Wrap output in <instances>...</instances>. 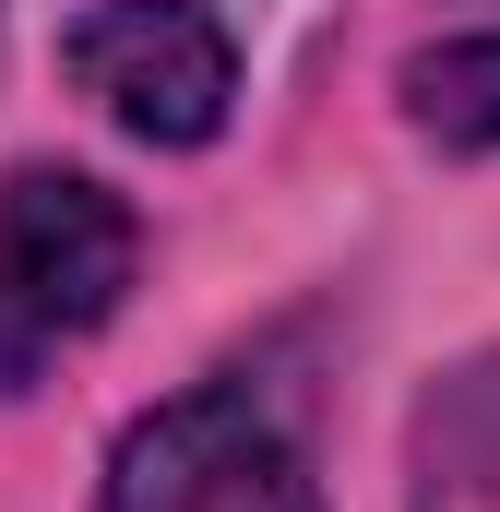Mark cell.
Returning <instances> with one entry per match:
<instances>
[{
	"label": "cell",
	"mask_w": 500,
	"mask_h": 512,
	"mask_svg": "<svg viewBox=\"0 0 500 512\" xmlns=\"http://www.w3.org/2000/svg\"><path fill=\"white\" fill-rule=\"evenodd\" d=\"M108 512H322V489H310V453L286 441L274 405L203 382L120 441Z\"/></svg>",
	"instance_id": "obj_1"
},
{
	"label": "cell",
	"mask_w": 500,
	"mask_h": 512,
	"mask_svg": "<svg viewBox=\"0 0 500 512\" xmlns=\"http://www.w3.org/2000/svg\"><path fill=\"white\" fill-rule=\"evenodd\" d=\"M143 227L84 167H12L0 179V322L12 334H96L120 310Z\"/></svg>",
	"instance_id": "obj_2"
},
{
	"label": "cell",
	"mask_w": 500,
	"mask_h": 512,
	"mask_svg": "<svg viewBox=\"0 0 500 512\" xmlns=\"http://www.w3.org/2000/svg\"><path fill=\"white\" fill-rule=\"evenodd\" d=\"M72 84L131 131V143H215L227 108H239V48H227V24L215 12H191V0H96L84 24H72Z\"/></svg>",
	"instance_id": "obj_3"
},
{
	"label": "cell",
	"mask_w": 500,
	"mask_h": 512,
	"mask_svg": "<svg viewBox=\"0 0 500 512\" xmlns=\"http://www.w3.org/2000/svg\"><path fill=\"white\" fill-rule=\"evenodd\" d=\"M405 96H417V120L441 131V143H500V36L429 48V60L405 72Z\"/></svg>",
	"instance_id": "obj_4"
}]
</instances>
